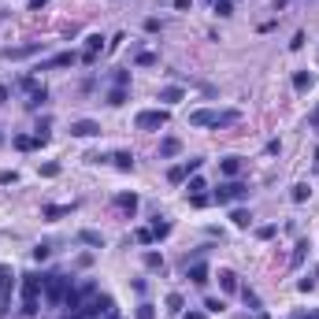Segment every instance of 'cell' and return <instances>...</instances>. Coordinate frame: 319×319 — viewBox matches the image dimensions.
Listing matches in <instances>:
<instances>
[{"mask_svg":"<svg viewBox=\"0 0 319 319\" xmlns=\"http://www.w3.org/2000/svg\"><path fill=\"white\" fill-rule=\"evenodd\" d=\"M189 278H193L197 286H204V282H208V267H204V264H193V267H189Z\"/></svg>","mask_w":319,"mask_h":319,"instance_id":"16","label":"cell"},{"mask_svg":"<svg viewBox=\"0 0 319 319\" xmlns=\"http://www.w3.org/2000/svg\"><path fill=\"white\" fill-rule=\"evenodd\" d=\"M108 104H126V89H123V86H115V89L108 93Z\"/></svg>","mask_w":319,"mask_h":319,"instance_id":"23","label":"cell"},{"mask_svg":"<svg viewBox=\"0 0 319 319\" xmlns=\"http://www.w3.org/2000/svg\"><path fill=\"white\" fill-rule=\"evenodd\" d=\"M305 249H308V242H301V245L293 249V264H301V260H305Z\"/></svg>","mask_w":319,"mask_h":319,"instance_id":"36","label":"cell"},{"mask_svg":"<svg viewBox=\"0 0 319 319\" xmlns=\"http://www.w3.org/2000/svg\"><path fill=\"white\" fill-rule=\"evenodd\" d=\"M115 204H119L123 212H134V208H137V197H134V193H119V197H115Z\"/></svg>","mask_w":319,"mask_h":319,"instance_id":"19","label":"cell"},{"mask_svg":"<svg viewBox=\"0 0 319 319\" xmlns=\"http://www.w3.org/2000/svg\"><path fill=\"white\" fill-rule=\"evenodd\" d=\"M308 86H312V74H308V71H297V74H293V89H297V93H305Z\"/></svg>","mask_w":319,"mask_h":319,"instance_id":"18","label":"cell"},{"mask_svg":"<svg viewBox=\"0 0 319 319\" xmlns=\"http://www.w3.org/2000/svg\"><path fill=\"white\" fill-rule=\"evenodd\" d=\"M15 182V171H0V186H11Z\"/></svg>","mask_w":319,"mask_h":319,"instance_id":"39","label":"cell"},{"mask_svg":"<svg viewBox=\"0 0 319 319\" xmlns=\"http://www.w3.org/2000/svg\"><path fill=\"white\" fill-rule=\"evenodd\" d=\"M186 174H189V171H186V164H178V167H171V171H167V178L178 186V182H186Z\"/></svg>","mask_w":319,"mask_h":319,"instance_id":"22","label":"cell"},{"mask_svg":"<svg viewBox=\"0 0 319 319\" xmlns=\"http://www.w3.org/2000/svg\"><path fill=\"white\" fill-rule=\"evenodd\" d=\"M37 45H23V49H4V59H23V56H34Z\"/></svg>","mask_w":319,"mask_h":319,"instance_id":"14","label":"cell"},{"mask_svg":"<svg viewBox=\"0 0 319 319\" xmlns=\"http://www.w3.org/2000/svg\"><path fill=\"white\" fill-rule=\"evenodd\" d=\"M215 11H219V15H223V19H227V15H230V11H234V8H230V0H215Z\"/></svg>","mask_w":319,"mask_h":319,"instance_id":"32","label":"cell"},{"mask_svg":"<svg viewBox=\"0 0 319 319\" xmlns=\"http://www.w3.org/2000/svg\"><path fill=\"white\" fill-rule=\"evenodd\" d=\"M78 242H86V245H97V249H101V245H104V237H101L97 230H82V234H78Z\"/></svg>","mask_w":319,"mask_h":319,"instance_id":"20","label":"cell"},{"mask_svg":"<svg viewBox=\"0 0 319 319\" xmlns=\"http://www.w3.org/2000/svg\"><path fill=\"white\" fill-rule=\"evenodd\" d=\"M145 267H152V271H156V267H164V260H160V252H149V256H145Z\"/></svg>","mask_w":319,"mask_h":319,"instance_id":"31","label":"cell"},{"mask_svg":"<svg viewBox=\"0 0 319 319\" xmlns=\"http://www.w3.org/2000/svg\"><path fill=\"white\" fill-rule=\"evenodd\" d=\"M237 119H242L237 111H212V108H201V111L189 115V123H193V126H230V123H237Z\"/></svg>","mask_w":319,"mask_h":319,"instance_id":"2","label":"cell"},{"mask_svg":"<svg viewBox=\"0 0 319 319\" xmlns=\"http://www.w3.org/2000/svg\"><path fill=\"white\" fill-rule=\"evenodd\" d=\"M137 126H141V130H160V126H167V111H164V108L141 111V115H137Z\"/></svg>","mask_w":319,"mask_h":319,"instance_id":"5","label":"cell"},{"mask_svg":"<svg viewBox=\"0 0 319 319\" xmlns=\"http://www.w3.org/2000/svg\"><path fill=\"white\" fill-rule=\"evenodd\" d=\"M189 204H193V208H204V204H208V193H189Z\"/></svg>","mask_w":319,"mask_h":319,"instance_id":"29","label":"cell"},{"mask_svg":"<svg viewBox=\"0 0 319 319\" xmlns=\"http://www.w3.org/2000/svg\"><path fill=\"white\" fill-rule=\"evenodd\" d=\"M230 219H234V227H249V223H252V215H249V212H242V208H237Z\"/></svg>","mask_w":319,"mask_h":319,"instance_id":"25","label":"cell"},{"mask_svg":"<svg viewBox=\"0 0 319 319\" xmlns=\"http://www.w3.org/2000/svg\"><path fill=\"white\" fill-rule=\"evenodd\" d=\"M71 208H74V204H49L45 215H49V219H59V215H71Z\"/></svg>","mask_w":319,"mask_h":319,"instance_id":"17","label":"cell"},{"mask_svg":"<svg viewBox=\"0 0 319 319\" xmlns=\"http://www.w3.org/2000/svg\"><path fill=\"white\" fill-rule=\"evenodd\" d=\"M182 97H186L182 86H167V89H160V101H164V104H178Z\"/></svg>","mask_w":319,"mask_h":319,"instance_id":"10","label":"cell"},{"mask_svg":"<svg viewBox=\"0 0 319 319\" xmlns=\"http://www.w3.org/2000/svg\"><path fill=\"white\" fill-rule=\"evenodd\" d=\"M186 319H204V312H186Z\"/></svg>","mask_w":319,"mask_h":319,"instance_id":"43","label":"cell"},{"mask_svg":"<svg viewBox=\"0 0 319 319\" xmlns=\"http://www.w3.org/2000/svg\"><path fill=\"white\" fill-rule=\"evenodd\" d=\"M67 278L63 275H49L45 278V301H49V305H63V297H67Z\"/></svg>","mask_w":319,"mask_h":319,"instance_id":"3","label":"cell"},{"mask_svg":"<svg viewBox=\"0 0 319 319\" xmlns=\"http://www.w3.org/2000/svg\"><path fill=\"white\" fill-rule=\"evenodd\" d=\"M34 260H49V245H37L34 249Z\"/></svg>","mask_w":319,"mask_h":319,"instance_id":"38","label":"cell"},{"mask_svg":"<svg viewBox=\"0 0 319 319\" xmlns=\"http://www.w3.org/2000/svg\"><path fill=\"white\" fill-rule=\"evenodd\" d=\"M290 49H293V52H301V49H305V34H297V37L290 41Z\"/></svg>","mask_w":319,"mask_h":319,"instance_id":"37","label":"cell"},{"mask_svg":"<svg viewBox=\"0 0 319 319\" xmlns=\"http://www.w3.org/2000/svg\"><path fill=\"white\" fill-rule=\"evenodd\" d=\"M245 193H249V189H245L242 182H227V186L215 189V201H219V204H230V201H242Z\"/></svg>","mask_w":319,"mask_h":319,"instance_id":"6","label":"cell"},{"mask_svg":"<svg viewBox=\"0 0 319 319\" xmlns=\"http://www.w3.org/2000/svg\"><path fill=\"white\" fill-rule=\"evenodd\" d=\"M111 160H115V167H119V171H130V167H134V156H130V152H115Z\"/></svg>","mask_w":319,"mask_h":319,"instance_id":"21","label":"cell"},{"mask_svg":"<svg viewBox=\"0 0 319 319\" xmlns=\"http://www.w3.org/2000/svg\"><path fill=\"white\" fill-rule=\"evenodd\" d=\"M189 193H204V178H201V174L189 178Z\"/></svg>","mask_w":319,"mask_h":319,"instance_id":"28","label":"cell"},{"mask_svg":"<svg viewBox=\"0 0 319 319\" xmlns=\"http://www.w3.org/2000/svg\"><path fill=\"white\" fill-rule=\"evenodd\" d=\"M167 230H171L167 223H156V227H152V234H156V237H167Z\"/></svg>","mask_w":319,"mask_h":319,"instance_id":"40","label":"cell"},{"mask_svg":"<svg viewBox=\"0 0 319 319\" xmlns=\"http://www.w3.org/2000/svg\"><path fill=\"white\" fill-rule=\"evenodd\" d=\"M8 93H11L8 86H0V104H4V101H8Z\"/></svg>","mask_w":319,"mask_h":319,"instance_id":"42","label":"cell"},{"mask_svg":"<svg viewBox=\"0 0 319 319\" xmlns=\"http://www.w3.org/2000/svg\"><path fill=\"white\" fill-rule=\"evenodd\" d=\"M71 134H74V137H97V134H101V123L78 119V123H71Z\"/></svg>","mask_w":319,"mask_h":319,"instance_id":"7","label":"cell"},{"mask_svg":"<svg viewBox=\"0 0 319 319\" xmlns=\"http://www.w3.org/2000/svg\"><path fill=\"white\" fill-rule=\"evenodd\" d=\"M178 149H182V145H178V137H164V141H160V156H174Z\"/></svg>","mask_w":319,"mask_h":319,"instance_id":"15","label":"cell"},{"mask_svg":"<svg viewBox=\"0 0 319 319\" xmlns=\"http://www.w3.org/2000/svg\"><path fill=\"white\" fill-rule=\"evenodd\" d=\"M41 174H45V178H56V174H59V164H45Z\"/></svg>","mask_w":319,"mask_h":319,"instance_id":"34","label":"cell"},{"mask_svg":"<svg viewBox=\"0 0 319 319\" xmlns=\"http://www.w3.org/2000/svg\"><path fill=\"white\" fill-rule=\"evenodd\" d=\"M219 286H223V293H237V275L234 271H219Z\"/></svg>","mask_w":319,"mask_h":319,"instance_id":"11","label":"cell"},{"mask_svg":"<svg viewBox=\"0 0 319 319\" xmlns=\"http://www.w3.org/2000/svg\"><path fill=\"white\" fill-rule=\"evenodd\" d=\"M134 237H137V242H141V245H149V242H152V237H156V234H152V230H145V227H141V230H137Z\"/></svg>","mask_w":319,"mask_h":319,"instance_id":"33","label":"cell"},{"mask_svg":"<svg viewBox=\"0 0 319 319\" xmlns=\"http://www.w3.org/2000/svg\"><path fill=\"white\" fill-rule=\"evenodd\" d=\"M182 305H186L182 293H167V308H171V312H182Z\"/></svg>","mask_w":319,"mask_h":319,"instance_id":"24","label":"cell"},{"mask_svg":"<svg viewBox=\"0 0 319 319\" xmlns=\"http://www.w3.org/2000/svg\"><path fill=\"white\" fill-rule=\"evenodd\" d=\"M45 137H30V134H19L15 137V149H23V152H30V149H37Z\"/></svg>","mask_w":319,"mask_h":319,"instance_id":"12","label":"cell"},{"mask_svg":"<svg viewBox=\"0 0 319 319\" xmlns=\"http://www.w3.org/2000/svg\"><path fill=\"white\" fill-rule=\"evenodd\" d=\"M101 34H89L86 37V52H82V63H97V52H101Z\"/></svg>","mask_w":319,"mask_h":319,"instance_id":"8","label":"cell"},{"mask_svg":"<svg viewBox=\"0 0 319 319\" xmlns=\"http://www.w3.org/2000/svg\"><path fill=\"white\" fill-rule=\"evenodd\" d=\"M126 82H130V74H126V71H115V86H123V89H126Z\"/></svg>","mask_w":319,"mask_h":319,"instance_id":"41","label":"cell"},{"mask_svg":"<svg viewBox=\"0 0 319 319\" xmlns=\"http://www.w3.org/2000/svg\"><path fill=\"white\" fill-rule=\"evenodd\" d=\"M204 308H208V312H215V315H219V312H223V301H215V297H208V301H204Z\"/></svg>","mask_w":319,"mask_h":319,"instance_id":"35","label":"cell"},{"mask_svg":"<svg viewBox=\"0 0 319 319\" xmlns=\"http://www.w3.org/2000/svg\"><path fill=\"white\" fill-rule=\"evenodd\" d=\"M219 171L227 174V178H237V174H242V160H237V156H227V160H219Z\"/></svg>","mask_w":319,"mask_h":319,"instance_id":"9","label":"cell"},{"mask_svg":"<svg viewBox=\"0 0 319 319\" xmlns=\"http://www.w3.org/2000/svg\"><path fill=\"white\" fill-rule=\"evenodd\" d=\"M315 160H319V149H315Z\"/></svg>","mask_w":319,"mask_h":319,"instance_id":"44","label":"cell"},{"mask_svg":"<svg viewBox=\"0 0 319 319\" xmlns=\"http://www.w3.org/2000/svg\"><path fill=\"white\" fill-rule=\"evenodd\" d=\"M41 293H45V278L41 275H23V312L26 315L41 312Z\"/></svg>","mask_w":319,"mask_h":319,"instance_id":"1","label":"cell"},{"mask_svg":"<svg viewBox=\"0 0 319 319\" xmlns=\"http://www.w3.org/2000/svg\"><path fill=\"white\" fill-rule=\"evenodd\" d=\"M152 63H156L152 52H137V67H152Z\"/></svg>","mask_w":319,"mask_h":319,"instance_id":"30","label":"cell"},{"mask_svg":"<svg viewBox=\"0 0 319 319\" xmlns=\"http://www.w3.org/2000/svg\"><path fill=\"white\" fill-rule=\"evenodd\" d=\"M308 193H312L308 186H293V201H297V204H305V201H308Z\"/></svg>","mask_w":319,"mask_h":319,"instance_id":"26","label":"cell"},{"mask_svg":"<svg viewBox=\"0 0 319 319\" xmlns=\"http://www.w3.org/2000/svg\"><path fill=\"white\" fill-rule=\"evenodd\" d=\"M11 290H15V275L8 264H0V315H8L11 308Z\"/></svg>","mask_w":319,"mask_h":319,"instance_id":"4","label":"cell"},{"mask_svg":"<svg viewBox=\"0 0 319 319\" xmlns=\"http://www.w3.org/2000/svg\"><path fill=\"white\" fill-rule=\"evenodd\" d=\"M71 63H78V56L74 52H59V56H52L45 67H71Z\"/></svg>","mask_w":319,"mask_h":319,"instance_id":"13","label":"cell"},{"mask_svg":"<svg viewBox=\"0 0 319 319\" xmlns=\"http://www.w3.org/2000/svg\"><path fill=\"white\" fill-rule=\"evenodd\" d=\"M137 319H156V312H152V305H137V312H134Z\"/></svg>","mask_w":319,"mask_h":319,"instance_id":"27","label":"cell"}]
</instances>
